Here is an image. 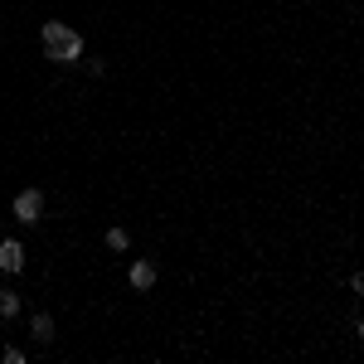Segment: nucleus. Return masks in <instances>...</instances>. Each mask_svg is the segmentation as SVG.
Returning a JSON list of instances; mask_svg holds the SVG:
<instances>
[{"instance_id":"9","label":"nucleus","mask_w":364,"mask_h":364,"mask_svg":"<svg viewBox=\"0 0 364 364\" xmlns=\"http://www.w3.org/2000/svg\"><path fill=\"white\" fill-rule=\"evenodd\" d=\"M360 336H364V316H360Z\"/></svg>"},{"instance_id":"8","label":"nucleus","mask_w":364,"mask_h":364,"mask_svg":"<svg viewBox=\"0 0 364 364\" xmlns=\"http://www.w3.org/2000/svg\"><path fill=\"white\" fill-rule=\"evenodd\" d=\"M350 291H355V296H364V272H355V277H350Z\"/></svg>"},{"instance_id":"1","label":"nucleus","mask_w":364,"mask_h":364,"mask_svg":"<svg viewBox=\"0 0 364 364\" xmlns=\"http://www.w3.org/2000/svg\"><path fill=\"white\" fill-rule=\"evenodd\" d=\"M39 39H44V54L54 58V63H78L83 58V34L73 25H63V20H49V25L39 29Z\"/></svg>"},{"instance_id":"4","label":"nucleus","mask_w":364,"mask_h":364,"mask_svg":"<svg viewBox=\"0 0 364 364\" xmlns=\"http://www.w3.org/2000/svg\"><path fill=\"white\" fill-rule=\"evenodd\" d=\"M127 282H132L136 291H151V287H156V262H132Z\"/></svg>"},{"instance_id":"7","label":"nucleus","mask_w":364,"mask_h":364,"mask_svg":"<svg viewBox=\"0 0 364 364\" xmlns=\"http://www.w3.org/2000/svg\"><path fill=\"white\" fill-rule=\"evenodd\" d=\"M102 243H107L112 252H127V248H132V238H127V228H107V238H102Z\"/></svg>"},{"instance_id":"6","label":"nucleus","mask_w":364,"mask_h":364,"mask_svg":"<svg viewBox=\"0 0 364 364\" xmlns=\"http://www.w3.org/2000/svg\"><path fill=\"white\" fill-rule=\"evenodd\" d=\"M15 311H20V296H15L10 287H0V321H10Z\"/></svg>"},{"instance_id":"5","label":"nucleus","mask_w":364,"mask_h":364,"mask_svg":"<svg viewBox=\"0 0 364 364\" xmlns=\"http://www.w3.org/2000/svg\"><path fill=\"white\" fill-rule=\"evenodd\" d=\"M29 331H34V340H39V345H44V340H54V316H44V311H39V316L29 321Z\"/></svg>"},{"instance_id":"3","label":"nucleus","mask_w":364,"mask_h":364,"mask_svg":"<svg viewBox=\"0 0 364 364\" xmlns=\"http://www.w3.org/2000/svg\"><path fill=\"white\" fill-rule=\"evenodd\" d=\"M0 272H10V277H15V272H25V248H20L15 238H5V243H0Z\"/></svg>"},{"instance_id":"2","label":"nucleus","mask_w":364,"mask_h":364,"mask_svg":"<svg viewBox=\"0 0 364 364\" xmlns=\"http://www.w3.org/2000/svg\"><path fill=\"white\" fill-rule=\"evenodd\" d=\"M39 214H44V195H39V190H20L15 219H20V224H39Z\"/></svg>"}]
</instances>
